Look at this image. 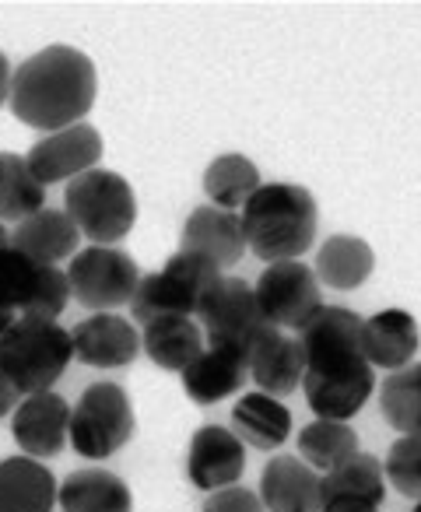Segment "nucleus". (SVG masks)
Instances as JSON below:
<instances>
[{"label":"nucleus","mask_w":421,"mask_h":512,"mask_svg":"<svg viewBox=\"0 0 421 512\" xmlns=\"http://www.w3.org/2000/svg\"><path fill=\"white\" fill-rule=\"evenodd\" d=\"M99 95V74L92 57L78 46L53 43L15 67L11 113L39 134H57L85 123Z\"/></svg>","instance_id":"f257e3e1"},{"label":"nucleus","mask_w":421,"mask_h":512,"mask_svg":"<svg viewBox=\"0 0 421 512\" xmlns=\"http://www.w3.org/2000/svg\"><path fill=\"white\" fill-rule=\"evenodd\" d=\"M246 246L267 264L302 260L316 242L320 211L306 186L299 183H264L239 211Z\"/></svg>","instance_id":"f03ea898"},{"label":"nucleus","mask_w":421,"mask_h":512,"mask_svg":"<svg viewBox=\"0 0 421 512\" xmlns=\"http://www.w3.org/2000/svg\"><path fill=\"white\" fill-rule=\"evenodd\" d=\"M74 358L71 330L57 320H29L18 316L15 327L0 341V372L8 376L22 397L50 393Z\"/></svg>","instance_id":"7ed1b4c3"},{"label":"nucleus","mask_w":421,"mask_h":512,"mask_svg":"<svg viewBox=\"0 0 421 512\" xmlns=\"http://www.w3.org/2000/svg\"><path fill=\"white\" fill-rule=\"evenodd\" d=\"M64 211L78 225L81 239H88L92 246H116L134 228L137 197L120 172L92 169L67 183Z\"/></svg>","instance_id":"20e7f679"},{"label":"nucleus","mask_w":421,"mask_h":512,"mask_svg":"<svg viewBox=\"0 0 421 512\" xmlns=\"http://www.w3.org/2000/svg\"><path fill=\"white\" fill-rule=\"evenodd\" d=\"M222 278L225 274L218 267H211L200 256L179 249L176 256L165 260L162 271H151L141 278L134 299H130V323L148 327L151 320H162V316L197 320L200 302L207 299V292Z\"/></svg>","instance_id":"39448f33"},{"label":"nucleus","mask_w":421,"mask_h":512,"mask_svg":"<svg viewBox=\"0 0 421 512\" xmlns=\"http://www.w3.org/2000/svg\"><path fill=\"white\" fill-rule=\"evenodd\" d=\"M134 404L120 383H92L71 407V449L85 460H109L134 439Z\"/></svg>","instance_id":"423d86ee"},{"label":"nucleus","mask_w":421,"mask_h":512,"mask_svg":"<svg viewBox=\"0 0 421 512\" xmlns=\"http://www.w3.org/2000/svg\"><path fill=\"white\" fill-rule=\"evenodd\" d=\"M197 323L204 330L207 348H229L239 351V355H250V348L260 341V334L271 327L264 320V313H260L253 285L243 278H232V274H225L207 292V299L200 302Z\"/></svg>","instance_id":"0eeeda50"},{"label":"nucleus","mask_w":421,"mask_h":512,"mask_svg":"<svg viewBox=\"0 0 421 512\" xmlns=\"http://www.w3.org/2000/svg\"><path fill=\"white\" fill-rule=\"evenodd\" d=\"M141 278L144 274L134 264V256L116 246H85L78 249V256L67 267L71 299L81 302L85 309H95V313L130 306Z\"/></svg>","instance_id":"6e6552de"},{"label":"nucleus","mask_w":421,"mask_h":512,"mask_svg":"<svg viewBox=\"0 0 421 512\" xmlns=\"http://www.w3.org/2000/svg\"><path fill=\"white\" fill-rule=\"evenodd\" d=\"M67 299H71L67 271L36 264L15 246L0 249V309L29 320H60Z\"/></svg>","instance_id":"1a4fd4ad"},{"label":"nucleus","mask_w":421,"mask_h":512,"mask_svg":"<svg viewBox=\"0 0 421 512\" xmlns=\"http://www.w3.org/2000/svg\"><path fill=\"white\" fill-rule=\"evenodd\" d=\"M253 292H257V306L264 320L278 330H302L323 309L320 281H316L313 267L302 260L267 264Z\"/></svg>","instance_id":"9d476101"},{"label":"nucleus","mask_w":421,"mask_h":512,"mask_svg":"<svg viewBox=\"0 0 421 512\" xmlns=\"http://www.w3.org/2000/svg\"><path fill=\"white\" fill-rule=\"evenodd\" d=\"M102 151H106V144H102L99 127H92L85 120L67 130H57V134H43L32 144L25 162L36 172L39 183L53 186V183H71V179L99 169Z\"/></svg>","instance_id":"9b49d317"},{"label":"nucleus","mask_w":421,"mask_h":512,"mask_svg":"<svg viewBox=\"0 0 421 512\" xmlns=\"http://www.w3.org/2000/svg\"><path fill=\"white\" fill-rule=\"evenodd\" d=\"M362 327H365V316H358L355 309L323 306L299 330V344L306 351V372L341 369V365L365 362Z\"/></svg>","instance_id":"f8f14e48"},{"label":"nucleus","mask_w":421,"mask_h":512,"mask_svg":"<svg viewBox=\"0 0 421 512\" xmlns=\"http://www.w3.org/2000/svg\"><path fill=\"white\" fill-rule=\"evenodd\" d=\"M179 249L207 260L222 274L250 253L243 218L236 211H222V207L211 204H200L190 211V218L183 221V232H179Z\"/></svg>","instance_id":"ddd939ff"},{"label":"nucleus","mask_w":421,"mask_h":512,"mask_svg":"<svg viewBox=\"0 0 421 512\" xmlns=\"http://www.w3.org/2000/svg\"><path fill=\"white\" fill-rule=\"evenodd\" d=\"M309 411L320 421H351L376 393V369L369 362L341 365V369L306 372L302 379Z\"/></svg>","instance_id":"4468645a"},{"label":"nucleus","mask_w":421,"mask_h":512,"mask_svg":"<svg viewBox=\"0 0 421 512\" xmlns=\"http://www.w3.org/2000/svg\"><path fill=\"white\" fill-rule=\"evenodd\" d=\"M246 470V446L239 435L225 425H204L193 432L190 453H186V474L193 488L215 495L222 488L239 484Z\"/></svg>","instance_id":"2eb2a0df"},{"label":"nucleus","mask_w":421,"mask_h":512,"mask_svg":"<svg viewBox=\"0 0 421 512\" xmlns=\"http://www.w3.org/2000/svg\"><path fill=\"white\" fill-rule=\"evenodd\" d=\"M11 435L32 460H50L71 442V404L60 393H36L11 414Z\"/></svg>","instance_id":"dca6fc26"},{"label":"nucleus","mask_w":421,"mask_h":512,"mask_svg":"<svg viewBox=\"0 0 421 512\" xmlns=\"http://www.w3.org/2000/svg\"><path fill=\"white\" fill-rule=\"evenodd\" d=\"M74 358L92 369H127L141 355V334L120 313H92L71 330Z\"/></svg>","instance_id":"f3484780"},{"label":"nucleus","mask_w":421,"mask_h":512,"mask_svg":"<svg viewBox=\"0 0 421 512\" xmlns=\"http://www.w3.org/2000/svg\"><path fill=\"white\" fill-rule=\"evenodd\" d=\"M246 365H250V379L257 383V390L267 397L295 393L306 379V351L299 337H288L278 327H267L260 334V341L246 355Z\"/></svg>","instance_id":"a211bd4d"},{"label":"nucleus","mask_w":421,"mask_h":512,"mask_svg":"<svg viewBox=\"0 0 421 512\" xmlns=\"http://www.w3.org/2000/svg\"><path fill=\"white\" fill-rule=\"evenodd\" d=\"M421 348V327L407 309H379L362 327V355L372 369L400 372Z\"/></svg>","instance_id":"6ab92c4d"},{"label":"nucleus","mask_w":421,"mask_h":512,"mask_svg":"<svg viewBox=\"0 0 421 512\" xmlns=\"http://www.w3.org/2000/svg\"><path fill=\"white\" fill-rule=\"evenodd\" d=\"M320 481L313 467L299 460V456H271L260 474V502L267 512H320Z\"/></svg>","instance_id":"aec40b11"},{"label":"nucleus","mask_w":421,"mask_h":512,"mask_svg":"<svg viewBox=\"0 0 421 512\" xmlns=\"http://www.w3.org/2000/svg\"><path fill=\"white\" fill-rule=\"evenodd\" d=\"M11 246H15L18 253L29 256V260H36V264L57 267V264H64V260H74V256H78L81 232L67 211L43 207L39 214L25 218L22 225H15Z\"/></svg>","instance_id":"412c9836"},{"label":"nucleus","mask_w":421,"mask_h":512,"mask_svg":"<svg viewBox=\"0 0 421 512\" xmlns=\"http://www.w3.org/2000/svg\"><path fill=\"white\" fill-rule=\"evenodd\" d=\"M60 484L43 460L8 456L0 460V512H53Z\"/></svg>","instance_id":"4be33fe9"},{"label":"nucleus","mask_w":421,"mask_h":512,"mask_svg":"<svg viewBox=\"0 0 421 512\" xmlns=\"http://www.w3.org/2000/svg\"><path fill=\"white\" fill-rule=\"evenodd\" d=\"M250 383V365H246V355L229 348H204V355L183 372V390L193 404L211 407L222 404L225 397L239 393Z\"/></svg>","instance_id":"5701e85b"},{"label":"nucleus","mask_w":421,"mask_h":512,"mask_svg":"<svg viewBox=\"0 0 421 512\" xmlns=\"http://www.w3.org/2000/svg\"><path fill=\"white\" fill-rule=\"evenodd\" d=\"M204 348V330H200L197 320H186V316H162V320H151L141 330V351L165 372L183 376L204 355Z\"/></svg>","instance_id":"b1692460"},{"label":"nucleus","mask_w":421,"mask_h":512,"mask_svg":"<svg viewBox=\"0 0 421 512\" xmlns=\"http://www.w3.org/2000/svg\"><path fill=\"white\" fill-rule=\"evenodd\" d=\"M57 505L64 512H134V495L113 470L81 467L64 477Z\"/></svg>","instance_id":"393cba45"},{"label":"nucleus","mask_w":421,"mask_h":512,"mask_svg":"<svg viewBox=\"0 0 421 512\" xmlns=\"http://www.w3.org/2000/svg\"><path fill=\"white\" fill-rule=\"evenodd\" d=\"M232 432L239 435L243 446L253 449H281L292 439V411L278 397L267 393H243L239 404L232 407Z\"/></svg>","instance_id":"a878e982"},{"label":"nucleus","mask_w":421,"mask_h":512,"mask_svg":"<svg viewBox=\"0 0 421 512\" xmlns=\"http://www.w3.org/2000/svg\"><path fill=\"white\" fill-rule=\"evenodd\" d=\"M372 267H376V253L365 239L358 235H330L323 239L320 253H316V281L334 292H355L369 281Z\"/></svg>","instance_id":"bb28decb"},{"label":"nucleus","mask_w":421,"mask_h":512,"mask_svg":"<svg viewBox=\"0 0 421 512\" xmlns=\"http://www.w3.org/2000/svg\"><path fill=\"white\" fill-rule=\"evenodd\" d=\"M386 498V474L383 463L376 456L358 449L351 460H344L341 467H334L330 474H323L320 481V502H365V505H383Z\"/></svg>","instance_id":"cd10ccee"},{"label":"nucleus","mask_w":421,"mask_h":512,"mask_svg":"<svg viewBox=\"0 0 421 512\" xmlns=\"http://www.w3.org/2000/svg\"><path fill=\"white\" fill-rule=\"evenodd\" d=\"M260 169L253 165V158L229 151V155H218L215 162L204 169V193L207 204L222 207V211H243L246 200L260 190Z\"/></svg>","instance_id":"c85d7f7f"},{"label":"nucleus","mask_w":421,"mask_h":512,"mask_svg":"<svg viewBox=\"0 0 421 512\" xmlns=\"http://www.w3.org/2000/svg\"><path fill=\"white\" fill-rule=\"evenodd\" d=\"M46 207V186L29 169L25 155L0 151V221H18L39 214Z\"/></svg>","instance_id":"c756f323"},{"label":"nucleus","mask_w":421,"mask_h":512,"mask_svg":"<svg viewBox=\"0 0 421 512\" xmlns=\"http://www.w3.org/2000/svg\"><path fill=\"white\" fill-rule=\"evenodd\" d=\"M358 453V435L348 421H309L299 432V460L316 474H330Z\"/></svg>","instance_id":"7c9ffc66"},{"label":"nucleus","mask_w":421,"mask_h":512,"mask_svg":"<svg viewBox=\"0 0 421 512\" xmlns=\"http://www.w3.org/2000/svg\"><path fill=\"white\" fill-rule=\"evenodd\" d=\"M379 411L386 425L400 435H418L421 439V362H411L407 369L390 372L379 386Z\"/></svg>","instance_id":"2f4dec72"},{"label":"nucleus","mask_w":421,"mask_h":512,"mask_svg":"<svg viewBox=\"0 0 421 512\" xmlns=\"http://www.w3.org/2000/svg\"><path fill=\"white\" fill-rule=\"evenodd\" d=\"M386 484H393V491L404 498L421 502V439L418 435H400L390 446L383 463Z\"/></svg>","instance_id":"473e14b6"},{"label":"nucleus","mask_w":421,"mask_h":512,"mask_svg":"<svg viewBox=\"0 0 421 512\" xmlns=\"http://www.w3.org/2000/svg\"><path fill=\"white\" fill-rule=\"evenodd\" d=\"M200 512H267L264 502H260L257 491L243 488V484H232V488H222L215 495H207L204 509Z\"/></svg>","instance_id":"72a5a7b5"},{"label":"nucleus","mask_w":421,"mask_h":512,"mask_svg":"<svg viewBox=\"0 0 421 512\" xmlns=\"http://www.w3.org/2000/svg\"><path fill=\"white\" fill-rule=\"evenodd\" d=\"M22 393L15 390V386L8 383V376L0 372V418H8V414H15L18 411V404H22Z\"/></svg>","instance_id":"f704fd0d"},{"label":"nucleus","mask_w":421,"mask_h":512,"mask_svg":"<svg viewBox=\"0 0 421 512\" xmlns=\"http://www.w3.org/2000/svg\"><path fill=\"white\" fill-rule=\"evenodd\" d=\"M11 81H15V67H11V60L0 50V106L11 102Z\"/></svg>","instance_id":"c9c22d12"},{"label":"nucleus","mask_w":421,"mask_h":512,"mask_svg":"<svg viewBox=\"0 0 421 512\" xmlns=\"http://www.w3.org/2000/svg\"><path fill=\"white\" fill-rule=\"evenodd\" d=\"M320 512H379L376 505H365V502H327Z\"/></svg>","instance_id":"e433bc0d"},{"label":"nucleus","mask_w":421,"mask_h":512,"mask_svg":"<svg viewBox=\"0 0 421 512\" xmlns=\"http://www.w3.org/2000/svg\"><path fill=\"white\" fill-rule=\"evenodd\" d=\"M15 320H18L15 313H8V309H0V341H4V334H8V330L15 327Z\"/></svg>","instance_id":"4c0bfd02"},{"label":"nucleus","mask_w":421,"mask_h":512,"mask_svg":"<svg viewBox=\"0 0 421 512\" xmlns=\"http://www.w3.org/2000/svg\"><path fill=\"white\" fill-rule=\"evenodd\" d=\"M11 246V232H8V225L0 221V249H8Z\"/></svg>","instance_id":"58836bf2"},{"label":"nucleus","mask_w":421,"mask_h":512,"mask_svg":"<svg viewBox=\"0 0 421 512\" xmlns=\"http://www.w3.org/2000/svg\"><path fill=\"white\" fill-rule=\"evenodd\" d=\"M411 512H421V502H418V505H414V509H411Z\"/></svg>","instance_id":"ea45409f"}]
</instances>
